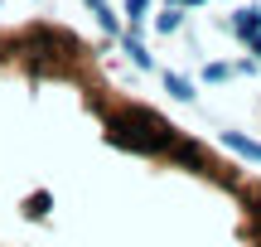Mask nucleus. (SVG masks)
<instances>
[{
    "label": "nucleus",
    "instance_id": "f257e3e1",
    "mask_svg": "<svg viewBox=\"0 0 261 247\" xmlns=\"http://www.w3.org/2000/svg\"><path fill=\"white\" fill-rule=\"evenodd\" d=\"M0 247H261V175L116 83L58 19L0 24Z\"/></svg>",
    "mask_w": 261,
    "mask_h": 247
},
{
    "label": "nucleus",
    "instance_id": "f03ea898",
    "mask_svg": "<svg viewBox=\"0 0 261 247\" xmlns=\"http://www.w3.org/2000/svg\"><path fill=\"white\" fill-rule=\"evenodd\" d=\"M184 5H189V0H184Z\"/></svg>",
    "mask_w": 261,
    "mask_h": 247
}]
</instances>
